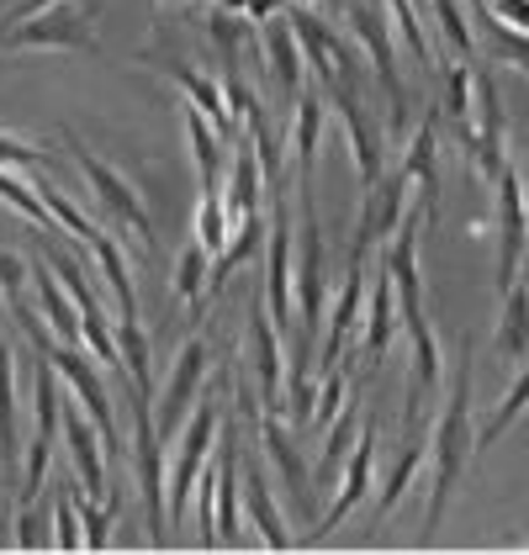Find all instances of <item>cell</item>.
<instances>
[{
	"mask_svg": "<svg viewBox=\"0 0 529 555\" xmlns=\"http://www.w3.org/2000/svg\"><path fill=\"white\" fill-rule=\"evenodd\" d=\"M472 391H477V334L461 339V354H455V376H450V391H444L440 424H435V487H429V513H424V529H418V545L435 551L440 540L444 508L461 487V470L477 450V428H472Z\"/></svg>",
	"mask_w": 529,
	"mask_h": 555,
	"instance_id": "6da1fadb",
	"label": "cell"
},
{
	"mask_svg": "<svg viewBox=\"0 0 529 555\" xmlns=\"http://www.w3.org/2000/svg\"><path fill=\"white\" fill-rule=\"evenodd\" d=\"M128 397H132V476H138V498H143V524H149V545L165 551L170 545V481H165V450H159V424H154V376L149 382H132L128 376Z\"/></svg>",
	"mask_w": 529,
	"mask_h": 555,
	"instance_id": "7a4b0ae2",
	"label": "cell"
},
{
	"mask_svg": "<svg viewBox=\"0 0 529 555\" xmlns=\"http://www.w3.org/2000/svg\"><path fill=\"white\" fill-rule=\"evenodd\" d=\"M27 48H53V53H86L95 59V22L90 0H59L48 11H33L22 22H0V53H27Z\"/></svg>",
	"mask_w": 529,
	"mask_h": 555,
	"instance_id": "3957f363",
	"label": "cell"
},
{
	"mask_svg": "<svg viewBox=\"0 0 529 555\" xmlns=\"http://www.w3.org/2000/svg\"><path fill=\"white\" fill-rule=\"evenodd\" d=\"M64 149H69V159L86 170V185L90 196H95V212H106L112 222H122L128 233H138V244H143V259L154 255V217H149V207H143V196L132 191L122 175L112 170L106 159H95L86 143H80V132L64 128Z\"/></svg>",
	"mask_w": 529,
	"mask_h": 555,
	"instance_id": "277c9868",
	"label": "cell"
},
{
	"mask_svg": "<svg viewBox=\"0 0 529 555\" xmlns=\"http://www.w3.org/2000/svg\"><path fill=\"white\" fill-rule=\"evenodd\" d=\"M302 207V244H297V334H292V354H308L318 365V318H323V228H318V207L312 196H297Z\"/></svg>",
	"mask_w": 529,
	"mask_h": 555,
	"instance_id": "5b68a950",
	"label": "cell"
},
{
	"mask_svg": "<svg viewBox=\"0 0 529 555\" xmlns=\"http://www.w3.org/2000/svg\"><path fill=\"white\" fill-rule=\"evenodd\" d=\"M43 354L53 360L59 382H69V391L80 397V408L90 413V424H95L101 444H106V461L117 466V461L128 455V444H122V428H117V408H112V397H106V382H101L95 360H90V354H80V344H48Z\"/></svg>",
	"mask_w": 529,
	"mask_h": 555,
	"instance_id": "8992f818",
	"label": "cell"
},
{
	"mask_svg": "<svg viewBox=\"0 0 529 555\" xmlns=\"http://www.w3.org/2000/svg\"><path fill=\"white\" fill-rule=\"evenodd\" d=\"M233 408H238V413H244L249 424L260 428L264 455H270V466L281 470V481H286V498H292V508L308 518V513H312V476L302 470L308 461H302V450H297V434H292V424H286L281 413H264L260 402L249 397V386H244V382L233 386Z\"/></svg>",
	"mask_w": 529,
	"mask_h": 555,
	"instance_id": "52a82bcc",
	"label": "cell"
},
{
	"mask_svg": "<svg viewBox=\"0 0 529 555\" xmlns=\"http://www.w3.org/2000/svg\"><path fill=\"white\" fill-rule=\"evenodd\" d=\"M350 27L354 38L371 53V69H376V86L387 90L392 101V138L408 132V90L397 75V43H392V16H387V0H350Z\"/></svg>",
	"mask_w": 529,
	"mask_h": 555,
	"instance_id": "ba28073f",
	"label": "cell"
},
{
	"mask_svg": "<svg viewBox=\"0 0 529 555\" xmlns=\"http://www.w3.org/2000/svg\"><path fill=\"white\" fill-rule=\"evenodd\" d=\"M323 95H328L334 112L345 117V138H350V149H354L360 185H365V191L382 185V175H387V138H382V128L365 117V106H360V95H354V53L350 59H339V75L323 86Z\"/></svg>",
	"mask_w": 529,
	"mask_h": 555,
	"instance_id": "9c48e42d",
	"label": "cell"
},
{
	"mask_svg": "<svg viewBox=\"0 0 529 555\" xmlns=\"http://www.w3.org/2000/svg\"><path fill=\"white\" fill-rule=\"evenodd\" d=\"M218 413H222V391L218 386H202L191 418H185V439H180V461L170 470V518L180 524V513L191 508V492H196V476H202V461L218 439Z\"/></svg>",
	"mask_w": 529,
	"mask_h": 555,
	"instance_id": "30bf717a",
	"label": "cell"
},
{
	"mask_svg": "<svg viewBox=\"0 0 529 555\" xmlns=\"http://www.w3.org/2000/svg\"><path fill=\"white\" fill-rule=\"evenodd\" d=\"M292 207L286 185L270 191V255H264V307L281 334H297V297H292Z\"/></svg>",
	"mask_w": 529,
	"mask_h": 555,
	"instance_id": "8fae6325",
	"label": "cell"
},
{
	"mask_svg": "<svg viewBox=\"0 0 529 555\" xmlns=\"http://www.w3.org/2000/svg\"><path fill=\"white\" fill-rule=\"evenodd\" d=\"M202 386H207V344L191 334V339H185V349L176 354V365H170V376H165V391H154V424H159V444L180 434V424L191 418V402L202 397Z\"/></svg>",
	"mask_w": 529,
	"mask_h": 555,
	"instance_id": "7c38bea8",
	"label": "cell"
},
{
	"mask_svg": "<svg viewBox=\"0 0 529 555\" xmlns=\"http://www.w3.org/2000/svg\"><path fill=\"white\" fill-rule=\"evenodd\" d=\"M492 196H498V292H508L519 281V264L529 249V207L519 196V170L498 175Z\"/></svg>",
	"mask_w": 529,
	"mask_h": 555,
	"instance_id": "4fadbf2b",
	"label": "cell"
},
{
	"mask_svg": "<svg viewBox=\"0 0 529 555\" xmlns=\"http://www.w3.org/2000/svg\"><path fill=\"white\" fill-rule=\"evenodd\" d=\"M371 470H376V424H360V439H354V450H350V470H345V481H339L334 503L318 513V524L308 529V545H323V540H328V534L350 518V508H360V503H365Z\"/></svg>",
	"mask_w": 529,
	"mask_h": 555,
	"instance_id": "5bb4252c",
	"label": "cell"
},
{
	"mask_svg": "<svg viewBox=\"0 0 529 555\" xmlns=\"http://www.w3.org/2000/svg\"><path fill=\"white\" fill-rule=\"evenodd\" d=\"M472 95H477V143H472V165H477V175H482L487 185H498V175L508 170V154H503V90H498V80H492V69H477V86H472Z\"/></svg>",
	"mask_w": 529,
	"mask_h": 555,
	"instance_id": "9a60e30c",
	"label": "cell"
},
{
	"mask_svg": "<svg viewBox=\"0 0 529 555\" xmlns=\"http://www.w3.org/2000/svg\"><path fill=\"white\" fill-rule=\"evenodd\" d=\"M440 122H444V112L435 106V101H429L424 122L413 128L408 149H402V170L413 175V185H418L424 228H435V222H440V159H435V138H440Z\"/></svg>",
	"mask_w": 529,
	"mask_h": 555,
	"instance_id": "2e32d148",
	"label": "cell"
},
{
	"mask_svg": "<svg viewBox=\"0 0 529 555\" xmlns=\"http://www.w3.org/2000/svg\"><path fill=\"white\" fill-rule=\"evenodd\" d=\"M249 349H255V376L264 391V413H281V386H286V365H281V328L264 307V292L249 297Z\"/></svg>",
	"mask_w": 529,
	"mask_h": 555,
	"instance_id": "e0dca14e",
	"label": "cell"
},
{
	"mask_svg": "<svg viewBox=\"0 0 529 555\" xmlns=\"http://www.w3.org/2000/svg\"><path fill=\"white\" fill-rule=\"evenodd\" d=\"M143 64H154L165 80H176L180 86V95L212 122V128H222V143L228 138H238V122H233V112H228V101H222V86L218 80H207L202 69H191V64H180V59H165V53H149Z\"/></svg>",
	"mask_w": 529,
	"mask_h": 555,
	"instance_id": "ac0fdd59",
	"label": "cell"
},
{
	"mask_svg": "<svg viewBox=\"0 0 529 555\" xmlns=\"http://www.w3.org/2000/svg\"><path fill=\"white\" fill-rule=\"evenodd\" d=\"M101 434L90 424V413L80 408V397L75 402H64V444H69V461H75V476H80V487H86L90 498H106V444H95Z\"/></svg>",
	"mask_w": 529,
	"mask_h": 555,
	"instance_id": "d6986e66",
	"label": "cell"
},
{
	"mask_svg": "<svg viewBox=\"0 0 529 555\" xmlns=\"http://www.w3.org/2000/svg\"><path fill=\"white\" fill-rule=\"evenodd\" d=\"M402 328H408V344H413V382H408V402H402V428H408V424H418L424 397L440 386V344H435V323H429V312L402 318Z\"/></svg>",
	"mask_w": 529,
	"mask_h": 555,
	"instance_id": "ffe728a7",
	"label": "cell"
},
{
	"mask_svg": "<svg viewBox=\"0 0 529 555\" xmlns=\"http://www.w3.org/2000/svg\"><path fill=\"white\" fill-rule=\"evenodd\" d=\"M212 470H218V540L222 545H238V470H244V455H238L233 413H222V450Z\"/></svg>",
	"mask_w": 529,
	"mask_h": 555,
	"instance_id": "44dd1931",
	"label": "cell"
},
{
	"mask_svg": "<svg viewBox=\"0 0 529 555\" xmlns=\"http://www.w3.org/2000/svg\"><path fill=\"white\" fill-rule=\"evenodd\" d=\"M365 365L382 371L387 365V349H392V328H397V301H392V275L387 264H376L371 286H365Z\"/></svg>",
	"mask_w": 529,
	"mask_h": 555,
	"instance_id": "7402d4cb",
	"label": "cell"
},
{
	"mask_svg": "<svg viewBox=\"0 0 529 555\" xmlns=\"http://www.w3.org/2000/svg\"><path fill=\"white\" fill-rule=\"evenodd\" d=\"M318 132H323V95H297V117H292V170H297V196H312Z\"/></svg>",
	"mask_w": 529,
	"mask_h": 555,
	"instance_id": "603a6c76",
	"label": "cell"
},
{
	"mask_svg": "<svg viewBox=\"0 0 529 555\" xmlns=\"http://www.w3.org/2000/svg\"><path fill=\"white\" fill-rule=\"evenodd\" d=\"M33 286H38V301H43V318L53 323L59 344H80V307L64 292V281L53 275L48 259H33Z\"/></svg>",
	"mask_w": 529,
	"mask_h": 555,
	"instance_id": "cb8c5ba5",
	"label": "cell"
},
{
	"mask_svg": "<svg viewBox=\"0 0 529 555\" xmlns=\"http://www.w3.org/2000/svg\"><path fill=\"white\" fill-rule=\"evenodd\" d=\"M244 508H249V518H255V529H260V540L270 551H292V529H286V518L275 508V498H270V481L249 461H244Z\"/></svg>",
	"mask_w": 529,
	"mask_h": 555,
	"instance_id": "d4e9b609",
	"label": "cell"
},
{
	"mask_svg": "<svg viewBox=\"0 0 529 555\" xmlns=\"http://www.w3.org/2000/svg\"><path fill=\"white\" fill-rule=\"evenodd\" d=\"M354 439H360V391H350V402L339 408V418H334V424H328V434H323V450H318L312 487H328V481L345 470V455H350Z\"/></svg>",
	"mask_w": 529,
	"mask_h": 555,
	"instance_id": "484cf974",
	"label": "cell"
},
{
	"mask_svg": "<svg viewBox=\"0 0 529 555\" xmlns=\"http://www.w3.org/2000/svg\"><path fill=\"white\" fill-rule=\"evenodd\" d=\"M180 128H185V138H191V154H196V175H202V191H218L222 185V165H228V143H218V128L185 101L180 106Z\"/></svg>",
	"mask_w": 529,
	"mask_h": 555,
	"instance_id": "4316f807",
	"label": "cell"
},
{
	"mask_svg": "<svg viewBox=\"0 0 529 555\" xmlns=\"http://www.w3.org/2000/svg\"><path fill=\"white\" fill-rule=\"evenodd\" d=\"M255 249H260V212L238 217V228L228 233L222 255L212 259V270H207V301L222 297V286L233 281V270H238V264H249V259H255Z\"/></svg>",
	"mask_w": 529,
	"mask_h": 555,
	"instance_id": "83f0119b",
	"label": "cell"
},
{
	"mask_svg": "<svg viewBox=\"0 0 529 555\" xmlns=\"http://www.w3.org/2000/svg\"><path fill=\"white\" fill-rule=\"evenodd\" d=\"M264 53H270V69H275V90L297 106V95H302V48H297V33H292V22H270L264 27Z\"/></svg>",
	"mask_w": 529,
	"mask_h": 555,
	"instance_id": "f1b7e54d",
	"label": "cell"
},
{
	"mask_svg": "<svg viewBox=\"0 0 529 555\" xmlns=\"http://www.w3.org/2000/svg\"><path fill=\"white\" fill-rule=\"evenodd\" d=\"M255 202H260V154H255V143H238V149H233V165H228L222 207H228V217L238 222V217L255 212Z\"/></svg>",
	"mask_w": 529,
	"mask_h": 555,
	"instance_id": "f546056e",
	"label": "cell"
},
{
	"mask_svg": "<svg viewBox=\"0 0 529 555\" xmlns=\"http://www.w3.org/2000/svg\"><path fill=\"white\" fill-rule=\"evenodd\" d=\"M498 354H503V360H529V281H525V275H519V281L503 292Z\"/></svg>",
	"mask_w": 529,
	"mask_h": 555,
	"instance_id": "4dcf8cb0",
	"label": "cell"
},
{
	"mask_svg": "<svg viewBox=\"0 0 529 555\" xmlns=\"http://www.w3.org/2000/svg\"><path fill=\"white\" fill-rule=\"evenodd\" d=\"M424 455H429V444H424V439H413V444H408V450L397 455L392 466H387V481H382V492H376V513H371V529H365L371 540H376L382 518H387V513L402 503V492L413 487V476H418V466H424Z\"/></svg>",
	"mask_w": 529,
	"mask_h": 555,
	"instance_id": "1f68e13d",
	"label": "cell"
},
{
	"mask_svg": "<svg viewBox=\"0 0 529 555\" xmlns=\"http://www.w3.org/2000/svg\"><path fill=\"white\" fill-rule=\"evenodd\" d=\"M207 270H212V255L202 249V244H185L180 249V264H176V297H185V307H191V328L207 318Z\"/></svg>",
	"mask_w": 529,
	"mask_h": 555,
	"instance_id": "d6a6232c",
	"label": "cell"
},
{
	"mask_svg": "<svg viewBox=\"0 0 529 555\" xmlns=\"http://www.w3.org/2000/svg\"><path fill=\"white\" fill-rule=\"evenodd\" d=\"M90 249H95V259H101V275H106V286H112V297H117V312H122V318H138V301H132V281H128V255L117 249V238H112V233L101 228Z\"/></svg>",
	"mask_w": 529,
	"mask_h": 555,
	"instance_id": "836d02e7",
	"label": "cell"
},
{
	"mask_svg": "<svg viewBox=\"0 0 529 555\" xmlns=\"http://www.w3.org/2000/svg\"><path fill=\"white\" fill-rule=\"evenodd\" d=\"M477 27H482L492 59H503V64H514V69H525V75H529V33H525V27H508L503 16H492V5H487V11H477Z\"/></svg>",
	"mask_w": 529,
	"mask_h": 555,
	"instance_id": "e575fe53",
	"label": "cell"
},
{
	"mask_svg": "<svg viewBox=\"0 0 529 555\" xmlns=\"http://www.w3.org/2000/svg\"><path fill=\"white\" fill-rule=\"evenodd\" d=\"M286 424L302 428L308 434L312 428V408H318V391H312V360L308 354H292V371H286Z\"/></svg>",
	"mask_w": 529,
	"mask_h": 555,
	"instance_id": "d590c367",
	"label": "cell"
},
{
	"mask_svg": "<svg viewBox=\"0 0 529 555\" xmlns=\"http://www.w3.org/2000/svg\"><path fill=\"white\" fill-rule=\"evenodd\" d=\"M22 450V428H16V386H11V344L0 334V461L16 466Z\"/></svg>",
	"mask_w": 529,
	"mask_h": 555,
	"instance_id": "8d00e7d4",
	"label": "cell"
},
{
	"mask_svg": "<svg viewBox=\"0 0 529 555\" xmlns=\"http://www.w3.org/2000/svg\"><path fill=\"white\" fill-rule=\"evenodd\" d=\"M53 529H59V551H86V524H80V508H75V481L53 476Z\"/></svg>",
	"mask_w": 529,
	"mask_h": 555,
	"instance_id": "74e56055",
	"label": "cell"
},
{
	"mask_svg": "<svg viewBox=\"0 0 529 555\" xmlns=\"http://www.w3.org/2000/svg\"><path fill=\"white\" fill-rule=\"evenodd\" d=\"M33 185H38V196H43V207L48 212H53V222H59V228H64V233H69V238H80V244H95V233H101V228H95V222H90L86 212H80V207H75V202H69V196H59V191H53V185H48L43 175H38V180H33Z\"/></svg>",
	"mask_w": 529,
	"mask_h": 555,
	"instance_id": "f35d334b",
	"label": "cell"
},
{
	"mask_svg": "<svg viewBox=\"0 0 529 555\" xmlns=\"http://www.w3.org/2000/svg\"><path fill=\"white\" fill-rule=\"evenodd\" d=\"M525 408H529V365H525V376H519V386H514V391H508V397L492 408V418L482 424V434H477V455H482V450H492V444L508 434V424H514Z\"/></svg>",
	"mask_w": 529,
	"mask_h": 555,
	"instance_id": "ab89813d",
	"label": "cell"
},
{
	"mask_svg": "<svg viewBox=\"0 0 529 555\" xmlns=\"http://www.w3.org/2000/svg\"><path fill=\"white\" fill-rule=\"evenodd\" d=\"M196 244H202L207 255H222V244H228V207H222V191H202V202H196Z\"/></svg>",
	"mask_w": 529,
	"mask_h": 555,
	"instance_id": "60d3db41",
	"label": "cell"
},
{
	"mask_svg": "<svg viewBox=\"0 0 529 555\" xmlns=\"http://www.w3.org/2000/svg\"><path fill=\"white\" fill-rule=\"evenodd\" d=\"M22 503H38L43 498V487H48V466H53V439H43V434H33L27 439V461H22Z\"/></svg>",
	"mask_w": 529,
	"mask_h": 555,
	"instance_id": "b9f144b4",
	"label": "cell"
},
{
	"mask_svg": "<svg viewBox=\"0 0 529 555\" xmlns=\"http://www.w3.org/2000/svg\"><path fill=\"white\" fill-rule=\"evenodd\" d=\"M387 11H392V27L397 38L408 43V53L435 75V53H429V38H424V27H418V11H413V0H387Z\"/></svg>",
	"mask_w": 529,
	"mask_h": 555,
	"instance_id": "7bdbcfd3",
	"label": "cell"
},
{
	"mask_svg": "<svg viewBox=\"0 0 529 555\" xmlns=\"http://www.w3.org/2000/svg\"><path fill=\"white\" fill-rule=\"evenodd\" d=\"M429 11H435V22H440L444 43L455 48L461 59H477V38H472V27H466V11H461V0H435Z\"/></svg>",
	"mask_w": 529,
	"mask_h": 555,
	"instance_id": "ee69618b",
	"label": "cell"
},
{
	"mask_svg": "<svg viewBox=\"0 0 529 555\" xmlns=\"http://www.w3.org/2000/svg\"><path fill=\"white\" fill-rule=\"evenodd\" d=\"M212 38H218V53L222 64H238V48L249 43V16H238V11H212Z\"/></svg>",
	"mask_w": 529,
	"mask_h": 555,
	"instance_id": "f6af8a7d",
	"label": "cell"
},
{
	"mask_svg": "<svg viewBox=\"0 0 529 555\" xmlns=\"http://www.w3.org/2000/svg\"><path fill=\"white\" fill-rule=\"evenodd\" d=\"M196 524H202V545H218V470L196 476Z\"/></svg>",
	"mask_w": 529,
	"mask_h": 555,
	"instance_id": "bcb514c9",
	"label": "cell"
},
{
	"mask_svg": "<svg viewBox=\"0 0 529 555\" xmlns=\"http://www.w3.org/2000/svg\"><path fill=\"white\" fill-rule=\"evenodd\" d=\"M0 165H11V170H53V149H38V143H22V138L0 132Z\"/></svg>",
	"mask_w": 529,
	"mask_h": 555,
	"instance_id": "7dc6e473",
	"label": "cell"
},
{
	"mask_svg": "<svg viewBox=\"0 0 529 555\" xmlns=\"http://www.w3.org/2000/svg\"><path fill=\"white\" fill-rule=\"evenodd\" d=\"M53 508V498H48ZM48 508L43 503H22V518H16V545L22 551H43L48 545Z\"/></svg>",
	"mask_w": 529,
	"mask_h": 555,
	"instance_id": "c3c4849f",
	"label": "cell"
},
{
	"mask_svg": "<svg viewBox=\"0 0 529 555\" xmlns=\"http://www.w3.org/2000/svg\"><path fill=\"white\" fill-rule=\"evenodd\" d=\"M222 11H238V16H249V22H275L281 11H286V0H218Z\"/></svg>",
	"mask_w": 529,
	"mask_h": 555,
	"instance_id": "681fc988",
	"label": "cell"
},
{
	"mask_svg": "<svg viewBox=\"0 0 529 555\" xmlns=\"http://www.w3.org/2000/svg\"><path fill=\"white\" fill-rule=\"evenodd\" d=\"M48 5H59V0H16L0 22H22V16H33V11H48Z\"/></svg>",
	"mask_w": 529,
	"mask_h": 555,
	"instance_id": "f907efd6",
	"label": "cell"
},
{
	"mask_svg": "<svg viewBox=\"0 0 529 555\" xmlns=\"http://www.w3.org/2000/svg\"><path fill=\"white\" fill-rule=\"evenodd\" d=\"M413 5H424V11H429V5H435V0H413Z\"/></svg>",
	"mask_w": 529,
	"mask_h": 555,
	"instance_id": "816d5d0a",
	"label": "cell"
},
{
	"mask_svg": "<svg viewBox=\"0 0 529 555\" xmlns=\"http://www.w3.org/2000/svg\"><path fill=\"white\" fill-rule=\"evenodd\" d=\"M286 5H308V0H286Z\"/></svg>",
	"mask_w": 529,
	"mask_h": 555,
	"instance_id": "f5cc1de1",
	"label": "cell"
},
{
	"mask_svg": "<svg viewBox=\"0 0 529 555\" xmlns=\"http://www.w3.org/2000/svg\"><path fill=\"white\" fill-rule=\"evenodd\" d=\"M525 551H529V545H525Z\"/></svg>",
	"mask_w": 529,
	"mask_h": 555,
	"instance_id": "db71d44e",
	"label": "cell"
}]
</instances>
